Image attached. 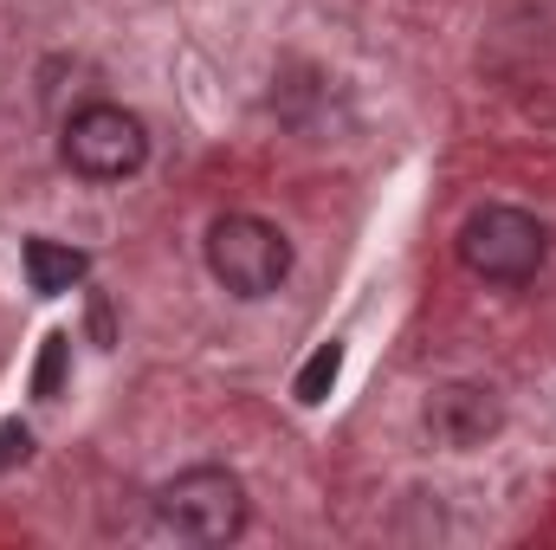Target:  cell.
<instances>
[{"instance_id":"9","label":"cell","mask_w":556,"mask_h":550,"mask_svg":"<svg viewBox=\"0 0 556 550\" xmlns=\"http://www.w3.org/2000/svg\"><path fill=\"white\" fill-rule=\"evenodd\" d=\"M26 453H33V427L26 421H0V473L26 466Z\"/></svg>"},{"instance_id":"7","label":"cell","mask_w":556,"mask_h":550,"mask_svg":"<svg viewBox=\"0 0 556 550\" xmlns=\"http://www.w3.org/2000/svg\"><path fill=\"white\" fill-rule=\"evenodd\" d=\"M337 376H343V343L330 337V343H317V350L304 357V370H298V383H291V396H298L304 409H317V402H330V389H337Z\"/></svg>"},{"instance_id":"1","label":"cell","mask_w":556,"mask_h":550,"mask_svg":"<svg viewBox=\"0 0 556 550\" xmlns=\"http://www.w3.org/2000/svg\"><path fill=\"white\" fill-rule=\"evenodd\" d=\"M453 253H459V266L479 278V285L511 291V285H531V278H538L544 253H551V234H544L538 214H525V208H511V201H485V208H472V214L459 221Z\"/></svg>"},{"instance_id":"6","label":"cell","mask_w":556,"mask_h":550,"mask_svg":"<svg viewBox=\"0 0 556 550\" xmlns=\"http://www.w3.org/2000/svg\"><path fill=\"white\" fill-rule=\"evenodd\" d=\"M20 266H26V285H33L39 298H65V291H78V285L91 278V260H85L72 240H52V234H33V240L20 247Z\"/></svg>"},{"instance_id":"8","label":"cell","mask_w":556,"mask_h":550,"mask_svg":"<svg viewBox=\"0 0 556 550\" xmlns=\"http://www.w3.org/2000/svg\"><path fill=\"white\" fill-rule=\"evenodd\" d=\"M65 357H72V337H65V330H46V337H39V363H33V396H39V402L59 396V383H65Z\"/></svg>"},{"instance_id":"5","label":"cell","mask_w":556,"mask_h":550,"mask_svg":"<svg viewBox=\"0 0 556 550\" xmlns=\"http://www.w3.org/2000/svg\"><path fill=\"white\" fill-rule=\"evenodd\" d=\"M420 421H427V434H433L440 447L472 453V447L498 440V427H505V402H498L485 383H440V389L427 396Z\"/></svg>"},{"instance_id":"2","label":"cell","mask_w":556,"mask_h":550,"mask_svg":"<svg viewBox=\"0 0 556 550\" xmlns=\"http://www.w3.org/2000/svg\"><path fill=\"white\" fill-rule=\"evenodd\" d=\"M207 273L227 298H273L278 285L291 278V240L278 234L266 214H214L207 221Z\"/></svg>"},{"instance_id":"3","label":"cell","mask_w":556,"mask_h":550,"mask_svg":"<svg viewBox=\"0 0 556 550\" xmlns=\"http://www.w3.org/2000/svg\"><path fill=\"white\" fill-rule=\"evenodd\" d=\"M155 525L181 545H233L247 532V486L227 466H188L155 492Z\"/></svg>"},{"instance_id":"4","label":"cell","mask_w":556,"mask_h":550,"mask_svg":"<svg viewBox=\"0 0 556 550\" xmlns=\"http://www.w3.org/2000/svg\"><path fill=\"white\" fill-rule=\"evenodd\" d=\"M59 155L72 175L85 182H130L142 162H149V130H142L137 111L98 98V104H78L59 130Z\"/></svg>"}]
</instances>
